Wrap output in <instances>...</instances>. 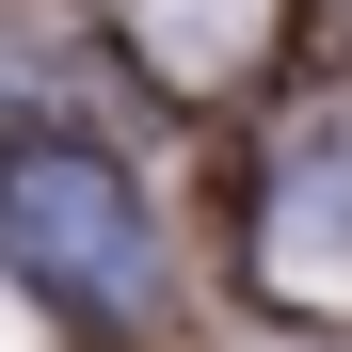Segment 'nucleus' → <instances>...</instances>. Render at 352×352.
Here are the masks:
<instances>
[{
	"mask_svg": "<svg viewBox=\"0 0 352 352\" xmlns=\"http://www.w3.org/2000/svg\"><path fill=\"white\" fill-rule=\"evenodd\" d=\"M112 32H129V65H144V80L224 96V80H256V65H272L288 0H112Z\"/></svg>",
	"mask_w": 352,
	"mask_h": 352,
	"instance_id": "obj_3",
	"label": "nucleus"
},
{
	"mask_svg": "<svg viewBox=\"0 0 352 352\" xmlns=\"http://www.w3.org/2000/svg\"><path fill=\"white\" fill-rule=\"evenodd\" d=\"M288 352H352V336H336V320H320V336H288Z\"/></svg>",
	"mask_w": 352,
	"mask_h": 352,
	"instance_id": "obj_4",
	"label": "nucleus"
},
{
	"mask_svg": "<svg viewBox=\"0 0 352 352\" xmlns=\"http://www.w3.org/2000/svg\"><path fill=\"white\" fill-rule=\"evenodd\" d=\"M256 288L288 320H352V96H305L256 160Z\"/></svg>",
	"mask_w": 352,
	"mask_h": 352,
	"instance_id": "obj_2",
	"label": "nucleus"
},
{
	"mask_svg": "<svg viewBox=\"0 0 352 352\" xmlns=\"http://www.w3.org/2000/svg\"><path fill=\"white\" fill-rule=\"evenodd\" d=\"M0 272H16L48 320H80V336H144L176 305V224H160V192L112 144L16 129L0 144Z\"/></svg>",
	"mask_w": 352,
	"mask_h": 352,
	"instance_id": "obj_1",
	"label": "nucleus"
}]
</instances>
